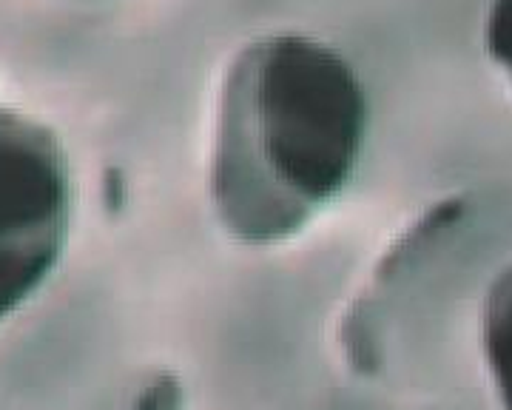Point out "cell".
<instances>
[{
	"label": "cell",
	"mask_w": 512,
	"mask_h": 410,
	"mask_svg": "<svg viewBox=\"0 0 512 410\" xmlns=\"http://www.w3.org/2000/svg\"><path fill=\"white\" fill-rule=\"evenodd\" d=\"M370 97L356 66L308 32L245 40L225 60L208 131V200L251 248L305 234L356 177Z\"/></svg>",
	"instance_id": "obj_1"
},
{
	"label": "cell",
	"mask_w": 512,
	"mask_h": 410,
	"mask_svg": "<svg viewBox=\"0 0 512 410\" xmlns=\"http://www.w3.org/2000/svg\"><path fill=\"white\" fill-rule=\"evenodd\" d=\"M74 214L77 177L63 137L0 97V325L55 277Z\"/></svg>",
	"instance_id": "obj_2"
},
{
	"label": "cell",
	"mask_w": 512,
	"mask_h": 410,
	"mask_svg": "<svg viewBox=\"0 0 512 410\" xmlns=\"http://www.w3.org/2000/svg\"><path fill=\"white\" fill-rule=\"evenodd\" d=\"M481 348L501 410H512V260L495 271L481 299Z\"/></svg>",
	"instance_id": "obj_3"
},
{
	"label": "cell",
	"mask_w": 512,
	"mask_h": 410,
	"mask_svg": "<svg viewBox=\"0 0 512 410\" xmlns=\"http://www.w3.org/2000/svg\"><path fill=\"white\" fill-rule=\"evenodd\" d=\"M484 52L512 83V0H490L484 15Z\"/></svg>",
	"instance_id": "obj_4"
}]
</instances>
